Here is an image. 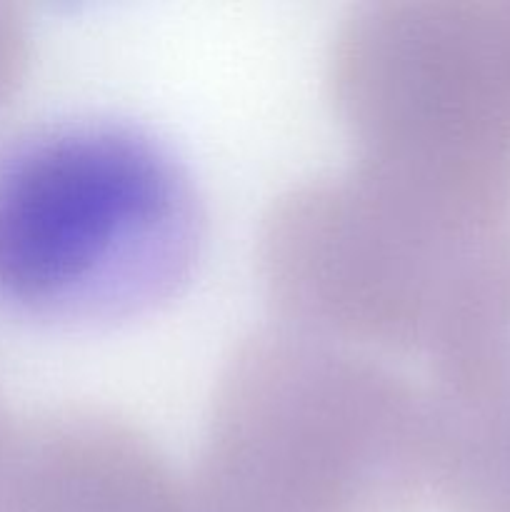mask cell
Returning a JSON list of instances; mask_svg holds the SVG:
<instances>
[{
	"label": "cell",
	"mask_w": 510,
	"mask_h": 512,
	"mask_svg": "<svg viewBox=\"0 0 510 512\" xmlns=\"http://www.w3.org/2000/svg\"><path fill=\"white\" fill-rule=\"evenodd\" d=\"M188 170L133 125L75 120L0 148V313L128 320L188 278L200 245Z\"/></svg>",
	"instance_id": "cell-1"
}]
</instances>
